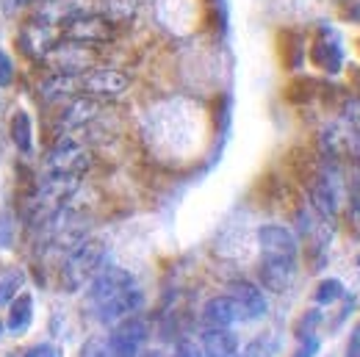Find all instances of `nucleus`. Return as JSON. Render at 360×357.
I'll return each mask as SVG.
<instances>
[{
	"label": "nucleus",
	"instance_id": "obj_1",
	"mask_svg": "<svg viewBox=\"0 0 360 357\" xmlns=\"http://www.w3.org/2000/svg\"><path fill=\"white\" fill-rule=\"evenodd\" d=\"M105 261V244L97 238H84L75 244V249L70 252V258L61 266V283L67 291H78L86 283H91V277L103 268Z\"/></svg>",
	"mask_w": 360,
	"mask_h": 357
},
{
	"label": "nucleus",
	"instance_id": "obj_2",
	"mask_svg": "<svg viewBox=\"0 0 360 357\" xmlns=\"http://www.w3.org/2000/svg\"><path fill=\"white\" fill-rule=\"evenodd\" d=\"M78 180L72 175H50V178L37 188V194L31 197V224H47L61 208L64 202L78 191Z\"/></svg>",
	"mask_w": 360,
	"mask_h": 357
},
{
	"label": "nucleus",
	"instance_id": "obj_3",
	"mask_svg": "<svg viewBox=\"0 0 360 357\" xmlns=\"http://www.w3.org/2000/svg\"><path fill=\"white\" fill-rule=\"evenodd\" d=\"M91 167V152L86 144L78 141V136L64 134L56 147L47 155V172L50 175H72L81 178L86 169Z\"/></svg>",
	"mask_w": 360,
	"mask_h": 357
},
{
	"label": "nucleus",
	"instance_id": "obj_4",
	"mask_svg": "<svg viewBox=\"0 0 360 357\" xmlns=\"http://www.w3.org/2000/svg\"><path fill=\"white\" fill-rule=\"evenodd\" d=\"M45 61L53 67V72L81 75V72H89L91 67H94L97 53H94V47H89V45L64 39V42H56V47L45 56Z\"/></svg>",
	"mask_w": 360,
	"mask_h": 357
},
{
	"label": "nucleus",
	"instance_id": "obj_5",
	"mask_svg": "<svg viewBox=\"0 0 360 357\" xmlns=\"http://www.w3.org/2000/svg\"><path fill=\"white\" fill-rule=\"evenodd\" d=\"M128 89H131V78L120 70L94 67L81 75V91L94 100H114V97H122Z\"/></svg>",
	"mask_w": 360,
	"mask_h": 357
},
{
	"label": "nucleus",
	"instance_id": "obj_6",
	"mask_svg": "<svg viewBox=\"0 0 360 357\" xmlns=\"http://www.w3.org/2000/svg\"><path fill=\"white\" fill-rule=\"evenodd\" d=\"M131 285H136L131 271L120 266H103L94 277H91V288H89V302L94 308L111 302L114 297H120L122 291H128Z\"/></svg>",
	"mask_w": 360,
	"mask_h": 357
},
{
	"label": "nucleus",
	"instance_id": "obj_7",
	"mask_svg": "<svg viewBox=\"0 0 360 357\" xmlns=\"http://www.w3.org/2000/svg\"><path fill=\"white\" fill-rule=\"evenodd\" d=\"M64 37L72 39V42H81V45L97 47L114 37V28H111V20L89 11V14H81V17L70 20L64 25Z\"/></svg>",
	"mask_w": 360,
	"mask_h": 357
},
{
	"label": "nucleus",
	"instance_id": "obj_8",
	"mask_svg": "<svg viewBox=\"0 0 360 357\" xmlns=\"http://www.w3.org/2000/svg\"><path fill=\"white\" fill-rule=\"evenodd\" d=\"M17 42H20V50L28 58H45L47 53L56 47V42H58V31H56V25H50L45 20H31L20 31Z\"/></svg>",
	"mask_w": 360,
	"mask_h": 357
},
{
	"label": "nucleus",
	"instance_id": "obj_9",
	"mask_svg": "<svg viewBox=\"0 0 360 357\" xmlns=\"http://www.w3.org/2000/svg\"><path fill=\"white\" fill-rule=\"evenodd\" d=\"M258 241H261L264 258H297L300 252L297 235L283 224H264L258 230Z\"/></svg>",
	"mask_w": 360,
	"mask_h": 357
},
{
	"label": "nucleus",
	"instance_id": "obj_10",
	"mask_svg": "<svg viewBox=\"0 0 360 357\" xmlns=\"http://www.w3.org/2000/svg\"><path fill=\"white\" fill-rule=\"evenodd\" d=\"M261 285L271 294H283L294 285L297 277V258H264L261 261Z\"/></svg>",
	"mask_w": 360,
	"mask_h": 357
},
{
	"label": "nucleus",
	"instance_id": "obj_11",
	"mask_svg": "<svg viewBox=\"0 0 360 357\" xmlns=\"http://www.w3.org/2000/svg\"><path fill=\"white\" fill-rule=\"evenodd\" d=\"M227 297H233V302L238 305L244 321H252V318L266 316V308H269V305H266V297H264V291H261L258 285H252V283H244V280L230 283V285H227Z\"/></svg>",
	"mask_w": 360,
	"mask_h": 357
},
{
	"label": "nucleus",
	"instance_id": "obj_12",
	"mask_svg": "<svg viewBox=\"0 0 360 357\" xmlns=\"http://www.w3.org/2000/svg\"><path fill=\"white\" fill-rule=\"evenodd\" d=\"M141 305H144V294H141L136 285H131L128 291H122V294L114 297L111 302L100 305V308H97V318L105 321V324H111V321H117V318H125V316L136 313Z\"/></svg>",
	"mask_w": 360,
	"mask_h": 357
},
{
	"label": "nucleus",
	"instance_id": "obj_13",
	"mask_svg": "<svg viewBox=\"0 0 360 357\" xmlns=\"http://www.w3.org/2000/svg\"><path fill=\"white\" fill-rule=\"evenodd\" d=\"M100 114V105H97V100L94 97H75V100H70L67 103V108L61 111V128L64 131H81V128H86L91 119Z\"/></svg>",
	"mask_w": 360,
	"mask_h": 357
},
{
	"label": "nucleus",
	"instance_id": "obj_14",
	"mask_svg": "<svg viewBox=\"0 0 360 357\" xmlns=\"http://www.w3.org/2000/svg\"><path fill=\"white\" fill-rule=\"evenodd\" d=\"M202 321L208 327H230V324L244 321V318H241L238 305L233 302V297H214L202 308Z\"/></svg>",
	"mask_w": 360,
	"mask_h": 357
},
{
	"label": "nucleus",
	"instance_id": "obj_15",
	"mask_svg": "<svg viewBox=\"0 0 360 357\" xmlns=\"http://www.w3.org/2000/svg\"><path fill=\"white\" fill-rule=\"evenodd\" d=\"M202 355L238 357V338L227 327H208V332L202 335Z\"/></svg>",
	"mask_w": 360,
	"mask_h": 357
},
{
	"label": "nucleus",
	"instance_id": "obj_16",
	"mask_svg": "<svg viewBox=\"0 0 360 357\" xmlns=\"http://www.w3.org/2000/svg\"><path fill=\"white\" fill-rule=\"evenodd\" d=\"M31 318H34V297H31V294H20V297H14V299L8 302V318H6L8 332L22 335V332L28 330Z\"/></svg>",
	"mask_w": 360,
	"mask_h": 357
},
{
	"label": "nucleus",
	"instance_id": "obj_17",
	"mask_svg": "<svg viewBox=\"0 0 360 357\" xmlns=\"http://www.w3.org/2000/svg\"><path fill=\"white\" fill-rule=\"evenodd\" d=\"M81 91V75H67V72H56L42 84V94L50 103H58L64 97H72Z\"/></svg>",
	"mask_w": 360,
	"mask_h": 357
},
{
	"label": "nucleus",
	"instance_id": "obj_18",
	"mask_svg": "<svg viewBox=\"0 0 360 357\" xmlns=\"http://www.w3.org/2000/svg\"><path fill=\"white\" fill-rule=\"evenodd\" d=\"M314 61L321 70H327V72H338L341 64H344V50H341V45L335 39L333 42L319 39L314 45Z\"/></svg>",
	"mask_w": 360,
	"mask_h": 357
},
{
	"label": "nucleus",
	"instance_id": "obj_19",
	"mask_svg": "<svg viewBox=\"0 0 360 357\" xmlns=\"http://www.w3.org/2000/svg\"><path fill=\"white\" fill-rule=\"evenodd\" d=\"M22 283H25L22 268H17V266L0 268V305H8V302L20 294Z\"/></svg>",
	"mask_w": 360,
	"mask_h": 357
},
{
	"label": "nucleus",
	"instance_id": "obj_20",
	"mask_svg": "<svg viewBox=\"0 0 360 357\" xmlns=\"http://www.w3.org/2000/svg\"><path fill=\"white\" fill-rule=\"evenodd\" d=\"M11 141L20 147V152H31L34 147V138H31V117L25 111H17L11 117Z\"/></svg>",
	"mask_w": 360,
	"mask_h": 357
},
{
	"label": "nucleus",
	"instance_id": "obj_21",
	"mask_svg": "<svg viewBox=\"0 0 360 357\" xmlns=\"http://www.w3.org/2000/svg\"><path fill=\"white\" fill-rule=\"evenodd\" d=\"M314 297L319 305H333V302H338L344 297V283L341 280H321Z\"/></svg>",
	"mask_w": 360,
	"mask_h": 357
},
{
	"label": "nucleus",
	"instance_id": "obj_22",
	"mask_svg": "<svg viewBox=\"0 0 360 357\" xmlns=\"http://www.w3.org/2000/svg\"><path fill=\"white\" fill-rule=\"evenodd\" d=\"M81 357H111V349H108V341L103 338H89L81 349Z\"/></svg>",
	"mask_w": 360,
	"mask_h": 357
},
{
	"label": "nucleus",
	"instance_id": "obj_23",
	"mask_svg": "<svg viewBox=\"0 0 360 357\" xmlns=\"http://www.w3.org/2000/svg\"><path fill=\"white\" fill-rule=\"evenodd\" d=\"M14 84V64H11V58L0 50V86L6 89V86H11Z\"/></svg>",
	"mask_w": 360,
	"mask_h": 357
},
{
	"label": "nucleus",
	"instance_id": "obj_24",
	"mask_svg": "<svg viewBox=\"0 0 360 357\" xmlns=\"http://www.w3.org/2000/svg\"><path fill=\"white\" fill-rule=\"evenodd\" d=\"M319 318H321V313L319 311H314L311 316H305V318L300 321V327H297V335H300V338H308V335L314 332V327L319 324Z\"/></svg>",
	"mask_w": 360,
	"mask_h": 357
},
{
	"label": "nucleus",
	"instance_id": "obj_25",
	"mask_svg": "<svg viewBox=\"0 0 360 357\" xmlns=\"http://www.w3.org/2000/svg\"><path fill=\"white\" fill-rule=\"evenodd\" d=\"M316 352H319V338L308 335V338H302V346L297 349V355L294 357H314Z\"/></svg>",
	"mask_w": 360,
	"mask_h": 357
},
{
	"label": "nucleus",
	"instance_id": "obj_26",
	"mask_svg": "<svg viewBox=\"0 0 360 357\" xmlns=\"http://www.w3.org/2000/svg\"><path fill=\"white\" fill-rule=\"evenodd\" d=\"M175 357H205V355H202V349H197L194 344L183 341V344L178 346V352H175Z\"/></svg>",
	"mask_w": 360,
	"mask_h": 357
},
{
	"label": "nucleus",
	"instance_id": "obj_27",
	"mask_svg": "<svg viewBox=\"0 0 360 357\" xmlns=\"http://www.w3.org/2000/svg\"><path fill=\"white\" fill-rule=\"evenodd\" d=\"M358 264H360V258H358Z\"/></svg>",
	"mask_w": 360,
	"mask_h": 357
}]
</instances>
